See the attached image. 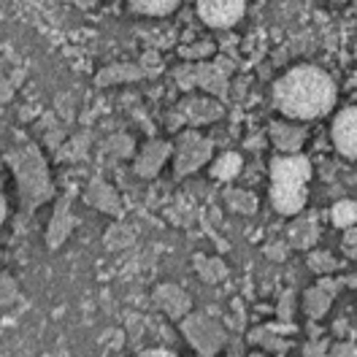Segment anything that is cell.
<instances>
[{"label":"cell","instance_id":"83f0119b","mask_svg":"<svg viewBox=\"0 0 357 357\" xmlns=\"http://www.w3.org/2000/svg\"><path fill=\"white\" fill-rule=\"evenodd\" d=\"M17 298V284L6 276H0V306H8Z\"/></svg>","mask_w":357,"mask_h":357},{"label":"cell","instance_id":"7a4b0ae2","mask_svg":"<svg viewBox=\"0 0 357 357\" xmlns=\"http://www.w3.org/2000/svg\"><path fill=\"white\" fill-rule=\"evenodd\" d=\"M309 181H312L309 157L298 155V152L273 157V162H271V206L284 217L301 214L309 201Z\"/></svg>","mask_w":357,"mask_h":357},{"label":"cell","instance_id":"7402d4cb","mask_svg":"<svg viewBox=\"0 0 357 357\" xmlns=\"http://www.w3.org/2000/svg\"><path fill=\"white\" fill-rule=\"evenodd\" d=\"M255 344H260V347H266L268 352H284L290 344L282 338V335H276L273 333V328H257V331H252V335H249Z\"/></svg>","mask_w":357,"mask_h":357},{"label":"cell","instance_id":"74e56055","mask_svg":"<svg viewBox=\"0 0 357 357\" xmlns=\"http://www.w3.org/2000/svg\"><path fill=\"white\" fill-rule=\"evenodd\" d=\"M252 357H263V355H252Z\"/></svg>","mask_w":357,"mask_h":357},{"label":"cell","instance_id":"9a60e30c","mask_svg":"<svg viewBox=\"0 0 357 357\" xmlns=\"http://www.w3.org/2000/svg\"><path fill=\"white\" fill-rule=\"evenodd\" d=\"M133 6V11L144 14V17H168L176 11L181 0H128Z\"/></svg>","mask_w":357,"mask_h":357},{"label":"cell","instance_id":"2e32d148","mask_svg":"<svg viewBox=\"0 0 357 357\" xmlns=\"http://www.w3.org/2000/svg\"><path fill=\"white\" fill-rule=\"evenodd\" d=\"M184 116L192 122V125H201V122H211L214 116H220V109L214 103H206V100H187L181 106Z\"/></svg>","mask_w":357,"mask_h":357},{"label":"cell","instance_id":"d4e9b609","mask_svg":"<svg viewBox=\"0 0 357 357\" xmlns=\"http://www.w3.org/2000/svg\"><path fill=\"white\" fill-rule=\"evenodd\" d=\"M292 314H295V292L287 290V292H282V298H279L276 317H279L282 322H292Z\"/></svg>","mask_w":357,"mask_h":357},{"label":"cell","instance_id":"603a6c76","mask_svg":"<svg viewBox=\"0 0 357 357\" xmlns=\"http://www.w3.org/2000/svg\"><path fill=\"white\" fill-rule=\"evenodd\" d=\"M331 220H333L335 227H352L357 225V203L355 201H338L331 208Z\"/></svg>","mask_w":357,"mask_h":357},{"label":"cell","instance_id":"7c38bea8","mask_svg":"<svg viewBox=\"0 0 357 357\" xmlns=\"http://www.w3.org/2000/svg\"><path fill=\"white\" fill-rule=\"evenodd\" d=\"M146 76V68L144 66H109L103 70H98L95 76V84L98 87H112V84H122V82H135V79H144Z\"/></svg>","mask_w":357,"mask_h":357},{"label":"cell","instance_id":"5b68a950","mask_svg":"<svg viewBox=\"0 0 357 357\" xmlns=\"http://www.w3.org/2000/svg\"><path fill=\"white\" fill-rule=\"evenodd\" d=\"M211 157V144L195 133H184L176 144V162L174 171L176 176H187L192 171H198L203 162H208Z\"/></svg>","mask_w":357,"mask_h":357},{"label":"cell","instance_id":"836d02e7","mask_svg":"<svg viewBox=\"0 0 357 357\" xmlns=\"http://www.w3.org/2000/svg\"><path fill=\"white\" fill-rule=\"evenodd\" d=\"M6 214H8V206H6V198L0 195V225L6 222Z\"/></svg>","mask_w":357,"mask_h":357},{"label":"cell","instance_id":"8d00e7d4","mask_svg":"<svg viewBox=\"0 0 357 357\" xmlns=\"http://www.w3.org/2000/svg\"><path fill=\"white\" fill-rule=\"evenodd\" d=\"M225 357H241V355H225Z\"/></svg>","mask_w":357,"mask_h":357},{"label":"cell","instance_id":"ba28073f","mask_svg":"<svg viewBox=\"0 0 357 357\" xmlns=\"http://www.w3.org/2000/svg\"><path fill=\"white\" fill-rule=\"evenodd\" d=\"M155 306L160 312L168 314L171 319L181 322L190 314V309H192V298L181 287H176V284H160L155 290Z\"/></svg>","mask_w":357,"mask_h":357},{"label":"cell","instance_id":"52a82bcc","mask_svg":"<svg viewBox=\"0 0 357 357\" xmlns=\"http://www.w3.org/2000/svg\"><path fill=\"white\" fill-rule=\"evenodd\" d=\"M333 146L349 160H357V106H349L335 114L333 128H331Z\"/></svg>","mask_w":357,"mask_h":357},{"label":"cell","instance_id":"4fadbf2b","mask_svg":"<svg viewBox=\"0 0 357 357\" xmlns=\"http://www.w3.org/2000/svg\"><path fill=\"white\" fill-rule=\"evenodd\" d=\"M271 141L284 152V155H292L301 149L303 144V128H295L290 122H273L271 125Z\"/></svg>","mask_w":357,"mask_h":357},{"label":"cell","instance_id":"cb8c5ba5","mask_svg":"<svg viewBox=\"0 0 357 357\" xmlns=\"http://www.w3.org/2000/svg\"><path fill=\"white\" fill-rule=\"evenodd\" d=\"M106 152H112L114 157H130V152H133V138H128V135H112L106 141Z\"/></svg>","mask_w":357,"mask_h":357},{"label":"cell","instance_id":"6da1fadb","mask_svg":"<svg viewBox=\"0 0 357 357\" xmlns=\"http://www.w3.org/2000/svg\"><path fill=\"white\" fill-rule=\"evenodd\" d=\"M338 100L335 82L317 66H298L273 84V106L287 119L312 122L333 112Z\"/></svg>","mask_w":357,"mask_h":357},{"label":"cell","instance_id":"3957f363","mask_svg":"<svg viewBox=\"0 0 357 357\" xmlns=\"http://www.w3.org/2000/svg\"><path fill=\"white\" fill-rule=\"evenodd\" d=\"M11 168L17 171L20 178V195L27 203V208L38 206L41 201H46L52 195V181H49V171L41 152L36 146H24L22 152H14L8 157Z\"/></svg>","mask_w":357,"mask_h":357},{"label":"cell","instance_id":"ffe728a7","mask_svg":"<svg viewBox=\"0 0 357 357\" xmlns=\"http://www.w3.org/2000/svg\"><path fill=\"white\" fill-rule=\"evenodd\" d=\"M238 171H241V157L236 155V152H225V155L217 157V162L211 165V176L222 178V181L238 176Z\"/></svg>","mask_w":357,"mask_h":357},{"label":"cell","instance_id":"8fae6325","mask_svg":"<svg viewBox=\"0 0 357 357\" xmlns=\"http://www.w3.org/2000/svg\"><path fill=\"white\" fill-rule=\"evenodd\" d=\"M84 201L98 208V211H106V214H119V198L112 187L103 181V178H92L89 187L84 190Z\"/></svg>","mask_w":357,"mask_h":357},{"label":"cell","instance_id":"1f68e13d","mask_svg":"<svg viewBox=\"0 0 357 357\" xmlns=\"http://www.w3.org/2000/svg\"><path fill=\"white\" fill-rule=\"evenodd\" d=\"M138 357H178L176 352H171V349H146V352H141Z\"/></svg>","mask_w":357,"mask_h":357},{"label":"cell","instance_id":"d590c367","mask_svg":"<svg viewBox=\"0 0 357 357\" xmlns=\"http://www.w3.org/2000/svg\"><path fill=\"white\" fill-rule=\"evenodd\" d=\"M344 284H347V287H357V276H347Z\"/></svg>","mask_w":357,"mask_h":357},{"label":"cell","instance_id":"484cf974","mask_svg":"<svg viewBox=\"0 0 357 357\" xmlns=\"http://www.w3.org/2000/svg\"><path fill=\"white\" fill-rule=\"evenodd\" d=\"M341 249H344V255L347 257H357V225L352 227H347V233H344V238H341Z\"/></svg>","mask_w":357,"mask_h":357},{"label":"cell","instance_id":"f546056e","mask_svg":"<svg viewBox=\"0 0 357 357\" xmlns=\"http://www.w3.org/2000/svg\"><path fill=\"white\" fill-rule=\"evenodd\" d=\"M287 246H290V244H268L263 252H266L268 260H276V263H282V260H287Z\"/></svg>","mask_w":357,"mask_h":357},{"label":"cell","instance_id":"277c9868","mask_svg":"<svg viewBox=\"0 0 357 357\" xmlns=\"http://www.w3.org/2000/svg\"><path fill=\"white\" fill-rule=\"evenodd\" d=\"M184 338L201 357H217L227 347V331L208 314H187L178 322Z\"/></svg>","mask_w":357,"mask_h":357},{"label":"cell","instance_id":"ac0fdd59","mask_svg":"<svg viewBox=\"0 0 357 357\" xmlns=\"http://www.w3.org/2000/svg\"><path fill=\"white\" fill-rule=\"evenodd\" d=\"M225 203L238 211V214H255L257 211V198L252 192H244V190H225Z\"/></svg>","mask_w":357,"mask_h":357},{"label":"cell","instance_id":"30bf717a","mask_svg":"<svg viewBox=\"0 0 357 357\" xmlns=\"http://www.w3.org/2000/svg\"><path fill=\"white\" fill-rule=\"evenodd\" d=\"M287 241H290L292 249H301V252L314 249L317 241H319V225H317V217H314V214H309V217H298V220L287 227Z\"/></svg>","mask_w":357,"mask_h":357},{"label":"cell","instance_id":"e0dca14e","mask_svg":"<svg viewBox=\"0 0 357 357\" xmlns=\"http://www.w3.org/2000/svg\"><path fill=\"white\" fill-rule=\"evenodd\" d=\"M306 266L312 273L317 276H328V273H333L338 263H335V257L331 252H325V249H309V255H306Z\"/></svg>","mask_w":357,"mask_h":357},{"label":"cell","instance_id":"44dd1931","mask_svg":"<svg viewBox=\"0 0 357 357\" xmlns=\"http://www.w3.org/2000/svg\"><path fill=\"white\" fill-rule=\"evenodd\" d=\"M195 268H198V273H201L203 282H208V284L222 282L225 273H227L225 263L222 260H217V257H195Z\"/></svg>","mask_w":357,"mask_h":357},{"label":"cell","instance_id":"d6a6232c","mask_svg":"<svg viewBox=\"0 0 357 357\" xmlns=\"http://www.w3.org/2000/svg\"><path fill=\"white\" fill-rule=\"evenodd\" d=\"M317 284H322V287H325V290L328 292H338V282H335V279H331V276H319V282H317Z\"/></svg>","mask_w":357,"mask_h":357},{"label":"cell","instance_id":"4316f807","mask_svg":"<svg viewBox=\"0 0 357 357\" xmlns=\"http://www.w3.org/2000/svg\"><path fill=\"white\" fill-rule=\"evenodd\" d=\"M328 357H357V347L352 341H335L328 349Z\"/></svg>","mask_w":357,"mask_h":357},{"label":"cell","instance_id":"e575fe53","mask_svg":"<svg viewBox=\"0 0 357 357\" xmlns=\"http://www.w3.org/2000/svg\"><path fill=\"white\" fill-rule=\"evenodd\" d=\"M73 3H76L79 8H92V6L98 3V0H73Z\"/></svg>","mask_w":357,"mask_h":357},{"label":"cell","instance_id":"4dcf8cb0","mask_svg":"<svg viewBox=\"0 0 357 357\" xmlns=\"http://www.w3.org/2000/svg\"><path fill=\"white\" fill-rule=\"evenodd\" d=\"M14 98V82H8L3 73H0V103H8Z\"/></svg>","mask_w":357,"mask_h":357},{"label":"cell","instance_id":"8992f818","mask_svg":"<svg viewBox=\"0 0 357 357\" xmlns=\"http://www.w3.org/2000/svg\"><path fill=\"white\" fill-rule=\"evenodd\" d=\"M244 11L246 0H198V17L208 27H233Z\"/></svg>","mask_w":357,"mask_h":357},{"label":"cell","instance_id":"9c48e42d","mask_svg":"<svg viewBox=\"0 0 357 357\" xmlns=\"http://www.w3.org/2000/svg\"><path fill=\"white\" fill-rule=\"evenodd\" d=\"M171 155V144H165V141H152V144H146L144 149H141V155L135 157V174L144 178H152L160 174V168L165 165V160Z\"/></svg>","mask_w":357,"mask_h":357},{"label":"cell","instance_id":"5bb4252c","mask_svg":"<svg viewBox=\"0 0 357 357\" xmlns=\"http://www.w3.org/2000/svg\"><path fill=\"white\" fill-rule=\"evenodd\" d=\"M333 292H328L322 284H314L309 290L303 292V312L309 319H322L325 314L331 312V306H333Z\"/></svg>","mask_w":357,"mask_h":357},{"label":"cell","instance_id":"f1b7e54d","mask_svg":"<svg viewBox=\"0 0 357 357\" xmlns=\"http://www.w3.org/2000/svg\"><path fill=\"white\" fill-rule=\"evenodd\" d=\"M328 349H331V341H328V338H319V341L306 344L303 355H306V357H328Z\"/></svg>","mask_w":357,"mask_h":357},{"label":"cell","instance_id":"d6986e66","mask_svg":"<svg viewBox=\"0 0 357 357\" xmlns=\"http://www.w3.org/2000/svg\"><path fill=\"white\" fill-rule=\"evenodd\" d=\"M70 225H73V220H70V214H68V201H63L60 206H57L54 220H52V227H49V230H52V233H49V244L52 246L60 244V238L70 233Z\"/></svg>","mask_w":357,"mask_h":357}]
</instances>
